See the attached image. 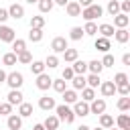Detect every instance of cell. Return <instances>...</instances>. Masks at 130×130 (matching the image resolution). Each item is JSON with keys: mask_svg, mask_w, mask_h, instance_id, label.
<instances>
[{"mask_svg": "<svg viewBox=\"0 0 130 130\" xmlns=\"http://www.w3.org/2000/svg\"><path fill=\"white\" fill-rule=\"evenodd\" d=\"M102 14H104V8H102L100 4H91V6H87V8H81V14H79V16H83L85 22H93V20L100 18Z\"/></svg>", "mask_w": 130, "mask_h": 130, "instance_id": "obj_1", "label": "cell"}, {"mask_svg": "<svg viewBox=\"0 0 130 130\" xmlns=\"http://www.w3.org/2000/svg\"><path fill=\"white\" fill-rule=\"evenodd\" d=\"M55 112H57V118L59 122H65V124H71L75 120V114L73 110L67 106V104H61V106H55Z\"/></svg>", "mask_w": 130, "mask_h": 130, "instance_id": "obj_2", "label": "cell"}, {"mask_svg": "<svg viewBox=\"0 0 130 130\" xmlns=\"http://www.w3.org/2000/svg\"><path fill=\"white\" fill-rule=\"evenodd\" d=\"M4 83H8L10 89H20L22 83H24V77H22L20 71H12V73L6 75V81H4Z\"/></svg>", "mask_w": 130, "mask_h": 130, "instance_id": "obj_3", "label": "cell"}, {"mask_svg": "<svg viewBox=\"0 0 130 130\" xmlns=\"http://www.w3.org/2000/svg\"><path fill=\"white\" fill-rule=\"evenodd\" d=\"M51 49H53V55H57V53H63L65 49H69V45H67V39H65V37H55V39L51 41Z\"/></svg>", "mask_w": 130, "mask_h": 130, "instance_id": "obj_4", "label": "cell"}, {"mask_svg": "<svg viewBox=\"0 0 130 130\" xmlns=\"http://www.w3.org/2000/svg\"><path fill=\"white\" fill-rule=\"evenodd\" d=\"M106 112V100H102V98H95V100H91L89 102V114H104Z\"/></svg>", "mask_w": 130, "mask_h": 130, "instance_id": "obj_5", "label": "cell"}, {"mask_svg": "<svg viewBox=\"0 0 130 130\" xmlns=\"http://www.w3.org/2000/svg\"><path fill=\"white\" fill-rule=\"evenodd\" d=\"M14 39H16L14 28H10V26H6V24H0V41H2V43H12Z\"/></svg>", "mask_w": 130, "mask_h": 130, "instance_id": "obj_6", "label": "cell"}, {"mask_svg": "<svg viewBox=\"0 0 130 130\" xmlns=\"http://www.w3.org/2000/svg\"><path fill=\"white\" fill-rule=\"evenodd\" d=\"M6 10H8V16H10V18H16V20H18V18L24 16V6H22V4H16V2H14V4H10Z\"/></svg>", "mask_w": 130, "mask_h": 130, "instance_id": "obj_7", "label": "cell"}, {"mask_svg": "<svg viewBox=\"0 0 130 130\" xmlns=\"http://www.w3.org/2000/svg\"><path fill=\"white\" fill-rule=\"evenodd\" d=\"M24 95H22V91L20 89H10V93H8V98H6V102L10 104V106H20L24 100H22Z\"/></svg>", "mask_w": 130, "mask_h": 130, "instance_id": "obj_8", "label": "cell"}, {"mask_svg": "<svg viewBox=\"0 0 130 130\" xmlns=\"http://www.w3.org/2000/svg\"><path fill=\"white\" fill-rule=\"evenodd\" d=\"M73 114H75V116H89V104L83 102V100H81V102L77 100V102L73 104Z\"/></svg>", "mask_w": 130, "mask_h": 130, "instance_id": "obj_9", "label": "cell"}, {"mask_svg": "<svg viewBox=\"0 0 130 130\" xmlns=\"http://www.w3.org/2000/svg\"><path fill=\"white\" fill-rule=\"evenodd\" d=\"M51 83H53V79H51L47 73H41V75H37V87H39L41 91H47V89L51 87Z\"/></svg>", "mask_w": 130, "mask_h": 130, "instance_id": "obj_10", "label": "cell"}, {"mask_svg": "<svg viewBox=\"0 0 130 130\" xmlns=\"http://www.w3.org/2000/svg\"><path fill=\"white\" fill-rule=\"evenodd\" d=\"M100 91H102L104 98H112V95L116 93V85H114V81H102V83H100Z\"/></svg>", "mask_w": 130, "mask_h": 130, "instance_id": "obj_11", "label": "cell"}, {"mask_svg": "<svg viewBox=\"0 0 130 130\" xmlns=\"http://www.w3.org/2000/svg\"><path fill=\"white\" fill-rule=\"evenodd\" d=\"M55 98H51V95H41V100H39V108L41 110H45V112H49V110H55Z\"/></svg>", "mask_w": 130, "mask_h": 130, "instance_id": "obj_12", "label": "cell"}, {"mask_svg": "<svg viewBox=\"0 0 130 130\" xmlns=\"http://www.w3.org/2000/svg\"><path fill=\"white\" fill-rule=\"evenodd\" d=\"M6 124H8V130H20L22 128V118L18 114H10L8 120H6Z\"/></svg>", "mask_w": 130, "mask_h": 130, "instance_id": "obj_13", "label": "cell"}, {"mask_svg": "<svg viewBox=\"0 0 130 130\" xmlns=\"http://www.w3.org/2000/svg\"><path fill=\"white\" fill-rule=\"evenodd\" d=\"M98 32H100L104 39H112V37H114V32H116V28H114L112 24L104 22V24H100V26H98Z\"/></svg>", "mask_w": 130, "mask_h": 130, "instance_id": "obj_14", "label": "cell"}, {"mask_svg": "<svg viewBox=\"0 0 130 130\" xmlns=\"http://www.w3.org/2000/svg\"><path fill=\"white\" fill-rule=\"evenodd\" d=\"M93 47L98 49V51H102V53H110V39H104V37H98L95 39V43H93Z\"/></svg>", "mask_w": 130, "mask_h": 130, "instance_id": "obj_15", "label": "cell"}, {"mask_svg": "<svg viewBox=\"0 0 130 130\" xmlns=\"http://www.w3.org/2000/svg\"><path fill=\"white\" fill-rule=\"evenodd\" d=\"M128 22H130V16H128V14H122V12H120V14L114 16V26H116V28H126Z\"/></svg>", "mask_w": 130, "mask_h": 130, "instance_id": "obj_16", "label": "cell"}, {"mask_svg": "<svg viewBox=\"0 0 130 130\" xmlns=\"http://www.w3.org/2000/svg\"><path fill=\"white\" fill-rule=\"evenodd\" d=\"M18 116H20V118H28V116H32V104L22 102V104L18 106Z\"/></svg>", "mask_w": 130, "mask_h": 130, "instance_id": "obj_17", "label": "cell"}, {"mask_svg": "<svg viewBox=\"0 0 130 130\" xmlns=\"http://www.w3.org/2000/svg\"><path fill=\"white\" fill-rule=\"evenodd\" d=\"M43 128L45 130H57L59 128V118L57 116H47V120L43 122Z\"/></svg>", "mask_w": 130, "mask_h": 130, "instance_id": "obj_18", "label": "cell"}, {"mask_svg": "<svg viewBox=\"0 0 130 130\" xmlns=\"http://www.w3.org/2000/svg\"><path fill=\"white\" fill-rule=\"evenodd\" d=\"M65 10H67L69 16H79V14H81V6H79L77 2H67V4H65Z\"/></svg>", "mask_w": 130, "mask_h": 130, "instance_id": "obj_19", "label": "cell"}, {"mask_svg": "<svg viewBox=\"0 0 130 130\" xmlns=\"http://www.w3.org/2000/svg\"><path fill=\"white\" fill-rule=\"evenodd\" d=\"M114 39L118 41V43H128V39H130V32L126 30V28H116V32H114Z\"/></svg>", "mask_w": 130, "mask_h": 130, "instance_id": "obj_20", "label": "cell"}, {"mask_svg": "<svg viewBox=\"0 0 130 130\" xmlns=\"http://www.w3.org/2000/svg\"><path fill=\"white\" fill-rule=\"evenodd\" d=\"M71 69H73L75 75H83V73L87 71V63L81 61V59H77V61H73V67H71Z\"/></svg>", "mask_w": 130, "mask_h": 130, "instance_id": "obj_21", "label": "cell"}, {"mask_svg": "<svg viewBox=\"0 0 130 130\" xmlns=\"http://www.w3.org/2000/svg\"><path fill=\"white\" fill-rule=\"evenodd\" d=\"M100 126H102L104 130L114 128V118H112L110 114H100Z\"/></svg>", "mask_w": 130, "mask_h": 130, "instance_id": "obj_22", "label": "cell"}, {"mask_svg": "<svg viewBox=\"0 0 130 130\" xmlns=\"http://www.w3.org/2000/svg\"><path fill=\"white\" fill-rule=\"evenodd\" d=\"M63 59H65L67 63H73V61H77V59H79V53H77V49H65V51H63Z\"/></svg>", "mask_w": 130, "mask_h": 130, "instance_id": "obj_23", "label": "cell"}, {"mask_svg": "<svg viewBox=\"0 0 130 130\" xmlns=\"http://www.w3.org/2000/svg\"><path fill=\"white\" fill-rule=\"evenodd\" d=\"M16 61H18V63H22V65L32 63V55H30V51H28V49H24L22 53H18V55H16Z\"/></svg>", "mask_w": 130, "mask_h": 130, "instance_id": "obj_24", "label": "cell"}, {"mask_svg": "<svg viewBox=\"0 0 130 130\" xmlns=\"http://www.w3.org/2000/svg\"><path fill=\"white\" fill-rule=\"evenodd\" d=\"M100 75H95V73H89L87 77H85V85L87 87H91V89H95V87H100Z\"/></svg>", "mask_w": 130, "mask_h": 130, "instance_id": "obj_25", "label": "cell"}, {"mask_svg": "<svg viewBox=\"0 0 130 130\" xmlns=\"http://www.w3.org/2000/svg\"><path fill=\"white\" fill-rule=\"evenodd\" d=\"M71 83H73V89H75V91H79V89L87 87V85H85V75H73Z\"/></svg>", "mask_w": 130, "mask_h": 130, "instance_id": "obj_26", "label": "cell"}, {"mask_svg": "<svg viewBox=\"0 0 130 130\" xmlns=\"http://www.w3.org/2000/svg\"><path fill=\"white\" fill-rule=\"evenodd\" d=\"M63 102L69 106V104H75L77 102V91L75 89H65L63 91Z\"/></svg>", "mask_w": 130, "mask_h": 130, "instance_id": "obj_27", "label": "cell"}, {"mask_svg": "<svg viewBox=\"0 0 130 130\" xmlns=\"http://www.w3.org/2000/svg\"><path fill=\"white\" fill-rule=\"evenodd\" d=\"M102 69H104V67H102V61H98V59H93V61H89V63H87V71H89V73L100 75V73H102Z\"/></svg>", "mask_w": 130, "mask_h": 130, "instance_id": "obj_28", "label": "cell"}, {"mask_svg": "<svg viewBox=\"0 0 130 130\" xmlns=\"http://www.w3.org/2000/svg\"><path fill=\"white\" fill-rule=\"evenodd\" d=\"M51 87H53V89H55L57 93H63V91L67 89V81H65V79H61V77H59V79H53Z\"/></svg>", "mask_w": 130, "mask_h": 130, "instance_id": "obj_29", "label": "cell"}, {"mask_svg": "<svg viewBox=\"0 0 130 130\" xmlns=\"http://www.w3.org/2000/svg\"><path fill=\"white\" fill-rule=\"evenodd\" d=\"M116 124H118V130L130 128V116H128V114H120V116H118V120H116Z\"/></svg>", "mask_w": 130, "mask_h": 130, "instance_id": "obj_30", "label": "cell"}, {"mask_svg": "<svg viewBox=\"0 0 130 130\" xmlns=\"http://www.w3.org/2000/svg\"><path fill=\"white\" fill-rule=\"evenodd\" d=\"M83 37H85V35H83V28H81V26H73V28L69 30V39H71V41H81Z\"/></svg>", "mask_w": 130, "mask_h": 130, "instance_id": "obj_31", "label": "cell"}, {"mask_svg": "<svg viewBox=\"0 0 130 130\" xmlns=\"http://www.w3.org/2000/svg\"><path fill=\"white\" fill-rule=\"evenodd\" d=\"M24 49H26V43H24L22 39H14V41H12V53H14V55L22 53Z\"/></svg>", "mask_w": 130, "mask_h": 130, "instance_id": "obj_32", "label": "cell"}, {"mask_svg": "<svg viewBox=\"0 0 130 130\" xmlns=\"http://www.w3.org/2000/svg\"><path fill=\"white\" fill-rule=\"evenodd\" d=\"M81 100L83 102H91V100H95V89H91V87H83L81 89Z\"/></svg>", "mask_w": 130, "mask_h": 130, "instance_id": "obj_33", "label": "cell"}, {"mask_svg": "<svg viewBox=\"0 0 130 130\" xmlns=\"http://www.w3.org/2000/svg\"><path fill=\"white\" fill-rule=\"evenodd\" d=\"M30 71H32V75L45 73V63H43V61H32V63H30Z\"/></svg>", "mask_w": 130, "mask_h": 130, "instance_id": "obj_34", "label": "cell"}, {"mask_svg": "<svg viewBox=\"0 0 130 130\" xmlns=\"http://www.w3.org/2000/svg\"><path fill=\"white\" fill-rule=\"evenodd\" d=\"M116 106H118L120 112H128V110H130V98H128V95H122V98L118 100Z\"/></svg>", "mask_w": 130, "mask_h": 130, "instance_id": "obj_35", "label": "cell"}, {"mask_svg": "<svg viewBox=\"0 0 130 130\" xmlns=\"http://www.w3.org/2000/svg\"><path fill=\"white\" fill-rule=\"evenodd\" d=\"M108 12H110L112 16L120 14V2H118V0H108Z\"/></svg>", "mask_w": 130, "mask_h": 130, "instance_id": "obj_36", "label": "cell"}, {"mask_svg": "<svg viewBox=\"0 0 130 130\" xmlns=\"http://www.w3.org/2000/svg\"><path fill=\"white\" fill-rule=\"evenodd\" d=\"M28 41H32V43L43 41V30H41V28H30V32H28Z\"/></svg>", "mask_w": 130, "mask_h": 130, "instance_id": "obj_37", "label": "cell"}, {"mask_svg": "<svg viewBox=\"0 0 130 130\" xmlns=\"http://www.w3.org/2000/svg\"><path fill=\"white\" fill-rule=\"evenodd\" d=\"M37 4H39V10H41V12H51V10H53V6H55V4H53V0H39Z\"/></svg>", "mask_w": 130, "mask_h": 130, "instance_id": "obj_38", "label": "cell"}, {"mask_svg": "<svg viewBox=\"0 0 130 130\" xmlns=\"http://www.w3.org/2000/svg\"><path fill=\"white\" fill-rule=\"evenodd\" d=\"M45 26V16H32L30 18V28H41Z\"/></svg>", "mask_w": 130, "mask_h": 130, "instance_id": "obj_39", "label": "cell"}, {"mask_svg": "<svg viewBox=\"0 0 130 130\" xmlns=\"http://www.w3.org/2000/svg\"><path fill=\"white\" fill-rule=\"evenodd\" d=\"M83 35H89V37L98 35V24H95V22H85V26H83Z\"/></svg>", "mask_w": 130, "mask_h": 130, "instance_id": "obj_40", "label": "cell"}, {"mask_svg": "<svg viewBox=\"0 0 130 130\" xmlns=\"http://www.w3.org/2000/svg\"><path fill=\"white\" fill-rule=\"evenodd\" d=\"M2 63L10 67V65H16L18 61H16V55H14L12 51H10V53H6V55H2Z\"/></svg>", "mask_w": 130, "mask_h": 130, "instance_id": "obj_41", "label": "cell"}, {"mask_svg": "<svg viewBox=\"0 0 130 130\" xmlns=\"http://www.w3.org/2000/svg\"><path fill=\"white\" fill-rule=\"evenodd\" d=\"M43 63H45V67H49V69H55V67L59 65V57H57V55H49Z\"/></svg>", "mask_w": 130, "mask_h": 130, "instance_id": "obj_42", "label": "cell"}, {"mask_svg": "<svg viewBox=\"0 0 130 130\" xmlns=\"http://www.w3.org/2000/svg\"><path fill=\"white\" fill-rule=\"evenodd\" d=\"M112 81H114V85H122V83H128V75L120 71V73H116V75H114V79H112Z\"/></svg>", "mask_w": 130, "mask_h": 130, "instance_id": "obj_43", "label": "cell"}, {"mask_svg": "<svg viewBox=\"0 0 130 130\" xmlns=\"http://www.w3.org/2000/svg\"><path fill=\"white\" fill-rule=\"evenodd\" d=\"M102 67H114V55H112V53H106V55H104Z\"/></svg>", "mask_w": 130, "mask_h": 130, "instance_id": "obj_44", "label": "cell"}, {"mask_svg": "<svg viewBox=\"0 0 130 130\" xmlns=\"http://www.w3.org/2000/svg\"><path fill=\"white\" fill-rule=\"evenodd\" d=\"M116 91L120 95H130V83H122V85H116Z\"/></svg>", "mask_w": 130, "mask_h": 130, "instance_id": "obj_45", "label": "cell"}, {"mask_svg": "<svg viewBox=\"0 0 130 130\" xmlns=\"http://www.w3.org/2000/svg\"><path fill=\"white\" fill-rule=\"evenodd\" d=\"M73 75H75V73H73V69H71V67H65V69H63V73H61V79L71 81V79H73Z\"/></svg>", "mask_w": 130, "mask_h": 130, "instance_id": "obj_46", "label": "cell"}, {"mask_svg": "<svg viewBox=\"0 0 130 130\" xmlns=\"http://www.w3.org/2000/svg\"><path fill=\"white\" fill-rule=\"evenodd\" d=\"M0 114H4V116H10L12 114V106L6 102V104H0Z\"/></svg>", "mask_w": 130, "mask_h": 130, "instance_id": "obj_47", "label": "cell"}, {"mask_svg": "<svg viewBox=\"0 0 130 130\" xmlns=\"http://www.w3.org/2000/svg\"><path fill=\"white\" fill-rule=\"evenodd\" d=\"M120 12H122V14H128V12H130V0L120 2Z\"/></svg>", "mask_w": 130, "mask_h": 130, "instance_id": "obj_48", "label": "cell"}, {"mask_svg": "<svg viewBox=\"0 0 130 130\" xmlns=\"http://www.w3.org/2000/svg\"><path fill=\"white\" fill-rule=\"evenodd\" d=\"M10 16H8V10L6 8H0V22H6Z\"/></svg>", "mask_w": 130, "mask_h": 130, "instance_id": "obj_49", "label": "cell"}, {"mask_svg": "<svg viewBox=\"0 0 130 130\" xmlns=\"http://www.w3.org/2000/svg\"><path fill=\"white\" fill-rule=\"evenodd\" d=\"M77 4H79L81 8H87V6H91V4H93V0H77Z\"/></svg>", "mask_w": 130, "mask_h": 130, "instance_id": "obj_50", "label": "cell"}, {"mask_svg": "<svg viewBox=\"0 0 130 130\" xmlns=\"http://www.w3.org/2000/svg\"><path fill=\"white\" fill-rule=\"evenodd\" d=\"M122 63L124 65H130V53H124L122 55Z\"/></svg>", "mask_w": 130, "mask_h": 130, "instance_id": "obj_51", "label": "cell"}, {"mask_svg": "<svg viewBox=\"0 0 130 130\" xmlns=\"http://www.w3.org/2000/svg\"><path fill=\"white\" fill-rule=\"evenodd\" d=\"M6 75H8V73H6L4 69H0V83H4V81H6Z\"/></svg>", "mask_w": 130, "mask_h": 130, "instance_id": "obj_52", "label": "cell"}, {"mask_svg": "<svg viewBox=\"0 0 130 130\" xmlns=\"http://www.w3.org/2000/svg\"><path fill=\"white\" fill-rule=\"evenodd\" d=\"M69 0H53V4H57V6H65Z\"/></svg>", "mask_w": 130, "mask_h": 130, "instance_id": "obj_53", "label": "cell"}, {"mask_svg": "<svg viewBox=\"0 0 130 130\" xmlns=\"http://www.w3.org/2000/svg\"><path fill=\"white\" fill-rule=\"evenodd\" d=\"M32 130H45V128H43V124H35V126H32Z\"/></svg>", "mask_w": 130, "mask_h": 130, "instance_id": "obj_54", "label": "cell"}, {"mask_svg": "<svg viewBox=\"0 0 130 130\" xmlns=\"http://www.w3.org/2000/svg\"><path fill=\"white\" fill-rule=\"evenodd\" d=\"M77 130H91V128H89V126H85V124H81V126H79Z\"/></svg>", "mask_w": 130, "mask_h": 130, "instance_id": "obj_55", "label": "cell"}, {"mask_svg": "<svg viewBox=\"0 0 130 130\" xmlns=\"http://www.w3.org/2000/svg\"><path fill=\"white\" fill-rule=\"evenodd\" d=\"M26 2H28V4H37L39 0H26Z\"/></svg>", "mask_w": 130, "mask_h": 130, "instance_id": "obj_56", "label": "cell"}, {"mask_svg": "<svg viewBox=\"0 0 130 130\" xmlns=\"http://www.w3.org/2000/svg\"><path fill=\"white\" fill-rule=\"evenodd\" d=\"M93 130H104V128H102V126H100V128H93Z\"/></svg>", "mask_w": 130, "mask_h": 130, "instance_id": "obj_57", "label": "cell"}, {"mask_svg": "<svg viewBox=\"0 0 130 130\" xmlns=\"http://www.w3.org/2000/svg\"><path fill=\"white\" fill-rule=\"evenodd\" d=\"M108 130H118V128H108Z\"/></svg>", "mask_w": 130, "mask_h": 130, "instance_id": "obj_58", "label": "cell"}, {"mask_svg": "<svg viewBox=\"0 0 130 130\" xmlns=\"http://www.w3.org/2000/svg\"><path fill=\"white\" fill-rule=\"evenodd\" d=\"M124 130H130V128H124Z\"/></svg>", "mask_w": 130, "mask_h": 130, "instance_id": "obj_59", "label": "cell"}, {"mask_svg": "<svg viewBox=\"0 0 130 130\" xmlns=\"http://www.w3.org/2000/svg\"><path fill=\"white\" fill-rule=\"evenodd\" d=\"M0 63H2V57H0Z\"/></svg>", "mask_w": 130, "mask_h": 130, "instance_id": "obj_60", "label": "cell"}]
</instances>
